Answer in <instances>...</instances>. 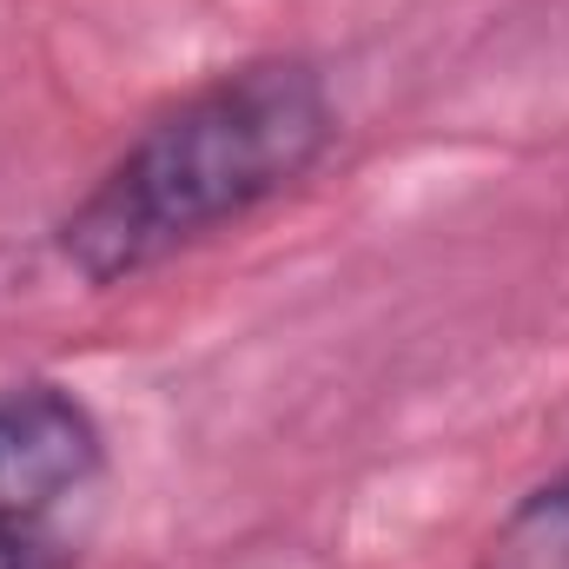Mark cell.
Wrapping results in <instances>:
<instances>
[{"label":"cell","instance_id":"3957f363","mask_svg":"<svg viewBox=\"0 0 569 569\" xmlns=\"http://www.w3.org/2000/svg\"><path fill=\"white\" fill-rule=\"evenodd\" d=\"M477 569H569V470L543 477L503 510Z\"/></svg>","mask_w":569,"mask_h":569},{"label":"cell","instance_id":"6da1fadb","mask_svg":"<svg viewBox=\"0 0 569 569\" xmlns=\"http://www.w3.org/2000/svg\"><path fill=\"white\" fill-rule=\"evenodd\" d=\"M331 146L338 100L318 60H239L179 93L113 152V166L53 226V252L93 291L146 279L291 192Z\"/></svg>","mask_w":569,"mask_h":569},{"label":"cell","instance_id":"7a4b0ae2","mask_svg":"<svg viewBox=\"0 0 569 569\" xmlns=\"http://www.w3.org/2000/svg\"><path fill=\"white\" fill-rule=\"evenodd\" d=\"M107 463L93 405L53 378L0 385V530H33Z\"/></svg>","mask_w":569,"mask_h":569},{"label":"cell","instance_id":"277c9868","mask_svg":"<svg viewBox=\"0 0 569 569\" xmlns=\"http://www.w3.org/2000/svg\"><path fill=\"white\" fill-rule=\"evenodd\" d=\"M0 569H73V557L47 543L33 523V530H0Z\"/></svg>","mask_w":569,"mask_h":569}]
</instances>
